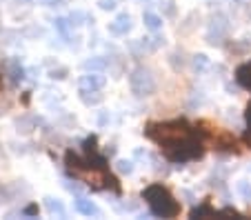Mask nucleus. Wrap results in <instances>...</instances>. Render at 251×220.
Instances as JSON below:
<instances>
[{"instance_id": "16", "label": "nucleus", "mask_w": 251, "mask_h": 220, "mask_svg": "<svg viewBox=\"0 0 251 220\" xmlns=\"http://www.w3.org/2000/svg\"><path fill=\"white\" fill-rule=\"evenodd\" d=\"M207 65H209V60H207V56H202V53H198V56L194 58V67L198 69V72L207 69Z\"/></svg>"}, {"instance_id": "4", "label": "nucleus", "mask_w": 251, "mask_h": 220, "mask_svg": "<svg viewBox=\"0 0 251 220\" xmlns=\"http://www.w3.org/2000/svg\"><path fill=\"white\" fill-rule=\"evenodd\" d=\"M129 87L136 96H151L156 91V80H153V73L145 67H136L129 76Z\"/></svg>"}, {"instance_id": "21", "label": "nucleus", "mask_w": 251, "mask_h": 220, "mask_svg": "<svg viewBox=\"0 0 251 220\" xmlns=\"http://www.w3.org/2000/svg\"><path fill=\"white\" fill-rule=\"evenodd\" d=\"M33 214H38V207H36V205H29L27 209H25V216H33Z\"/></svg>"}, {"instance_id": "5", "label": "nucleus", "mask_w": 251, "mask_h": 220, "mask_svg": "<svg viewBox=\"0 0 251 220\" xmlns=\"http://www.w3.org/2000/svg\"><path fill=\"white\" fill-rule=\"evenodd\" d=\"M225 31H227V18H225V16H213L211 24H209V34H207L209 43L218 45L220 40H223Z\"/></svg>"}, {"instance_id": "12", "label": "nucleus", "mask_w": 251, "mask_h": 220, "mask_svg": "<svg viewBox=\"0 0 251 220\" xmlns=\"http://www.w3.org/2000/svg\"><path fill=\"white\" fill-rule=\"evenodd\" d=\"M142 20H145V27L147 29H151V31H158V29H162V18L160 16H156V14H145L142 16Z\"/></svg>"}, {"instance_id": "19", "label": "nucleus", "mask_w": 251, "mask_h": 220, "mask_svg": "<svg viewBox=\"0 0 251 220\" xmlns=\"http://www.w3.org/2000/svg\"><path fill=\"white\" fill-rule=\"evenodd\" d=\"M98 5H100V9H114V7H116V0H100Z\"/></svg>"}, {"instance_id": "18", "label": "nucleus", "mask_w": 251, "mask_h": 220, "mask_svg": "<svg viewBox=\"0 0 251 220\" xmlns=\"http://www.w3.org/2000/svg\"><path fill=\"white\" fill-rule=\"evenodd\" d=\"M118 169H120L123 173H131V171H133V163H131V160H120V163H118Z\"/></svg>"}, {"instance_id": "7", "label": "nucleus", "mask_w": 251, "mask_h": 220, "mask_svg": "<svg viewBox=\"0 0 251 220\" xmlns=\"http://www.w3.org/2000/svg\"><path fill=\"white\" fill-rule=\"evenodd\" d=\"M129 29H131V18H129V14H120L114 23H109V31L114 36H127Z\"/></svg>"}, {"instance_id": "6", "label": "nucleus", "mask_w": 251, "mask_h": 220, "mask_svg": "<svg viewBox=\"0 0 251 220\" xmlns=\"http://www.w3.org/2000/svg\"><path fill=\"white\" fill-rule=\"evenodd\" d=\"M104 87V76L100 72H91L80 78V91H100Z\"/></svg>"}, {"instance_id": "14", "label": "nucleus", "mask_w": 251, "mask_h": 220, "mask_svg": "<svg viewBox=\"0 0 251 220\" xmlns=\"http://www.w3.org/2000/svg\"><path fill=\"white\" fill-rule=\"evenodd\" d=\"M80 96L87 105H98V102H102V96H100L98 91H94V96H89V91H80Z\"/></svg>"}, {"instance_id": "9", "label": "nucleus", "mask_w": 251, "mask_h": 220, "mask_svg": "<svg viewBox=\"0 0 251 220\" xmlns=\"http://www.w3.org/2000/svg\"><path fill=\"white\" fill-rule=\"evenodd\" d=\"M236 78H238V82H240L242 87L251 89V62H247V65H240V67H238Z\"/></svg>"}, {"instance_id": "8", "label": "nucleus", "mask_w": 251, "mask_h": 220, "mask_svg": "<svg viewBox=\"0 0 251 220\" xmlns=\"http://www.w3.org/2000/svg\"><path fill=\"white\" fill-rule=\"evenodd\" d=\"M76 209L80 211V214H85V216H98L100 214V209L94 205L91 200H87V198H76Z\"/></svg>"}, {"instance_id": "2", "label": "nucleus", "mask_w": 251, "mask_h": 220, "mask_svg": "<svg viewBox=\"0 0 251 220\" xmlns=\"http://www.w3.org/2000/svg\"><path fill=\"white\" fill-rule=\"evenodd\" d=\"M85 151H87V158H80V156H76L74 151L67 153V158H65L67 169H69L76 178H80L82 182H87L89 187H94V189H109L111 187V189L118 192L120 189L118 180L107 171V160L96 151V138L87 140Z\"/></svg>"}, {"instance_id": "15", "label": "nucleus", "mask_w": 251, "mask_h": 220, "mask_svg": "<svg viewBox=\"0 0 251 220\" xmlns=\"http://www.w3.org/2000/svg\"><path fill=\"white\" fill-rule=\"evenodd\" d=\"M104 67H107V62L100 60V58H91V60L85 62V69H98L100 72V69H104Z\"/></svg>"}, {"instance_id": "3", "label": "nucleus", "mask_w": 251, "mask_h": 220, "mask_svg": "<svg viewBox=\"0 0 251 220\" xmlns=\"http://www.w3.org/2000/svg\"><path fill=\"white\" fill-rule=\"evenodd\" d=\"M142 198L147 200V205L151 207V211L160 218H176L180 214V202L171 196V192L160 182H153L149 185L145 192H142Z\"/></svg>"}, {"instance_id": "13", "label": "nucleus", "mask_w": 251, "mask_h": 220, "mask_svg": "<svg viewBox=\"0 0 251 220\" xmlns=\"http://www.w3.org/2000/svg\"><path fill=\"white\" fill-rule=\"evenodd\" d=\"M202 216H211V218H216V209H211L209 205H202V207H198V209L191 211V218H202Z\"/></svg>"}, {"instance_id": "17", "label": "nucleus", "mask_w": 251, "mask_h": 220, "mask_svg": "<svg viewBox=\"0 0 251 220\" xmlns=\"http://www.w3.org/2000/svg\"><path fill=\"white\" fill-rule=\"evenodd\" d=\"M238 192H240L242 196L247 198V200H251V185H249L247 180H240V182H238Z\"/></svg>"}, {"instance_id": "1", "label": "nucleus", "mask_w": 251, "mask_h": 220, "mask_svg": "<svg viewBox=\"0 0 251 220\" xmlns=\"http://www.w3.org/2000/svg\"><path fill=\"white\" fill-rule=\"evenodd\" d=\"M145 134L162 149L171 163H187L196 160L204 153V145L187 120H171V122H151Z\"/></svg>"}, {"instance_id": "22", "label": "nucleus", "mask_w": 251, "mask_h": 220, "mask_svg": "<svg viewBox=\"0 0 251 220\" xmlns=\"http://www.w3.org/2000/svg\"><path fill=\"white\" fill-rule=\"evenodd\" d=\"M49 7H62V2H67V0H47Z\"/></svg>"}, {"instance_id": "10", "label": "nucleus", "mask_w": 251, "mask_h": 220, "mask_svg": "<svg viewBox=\"0 0 251 220\" xmlns=\"http://www.w3.org/2000/svg\"><path fill=\"white\" fill-rule=\"evenodd\" d=\"M7 73H9V78L14 82H20L25 78V69L20 67L18 60H9V62H7Z\"/></svg>"}, {"instance_id": "11", "label": "nucleus", "mask_w": 251, "mask_h": 220, "mask_svg": "<svg viewBox=\"0 0 251 220\" xmlns=\"http://www.w3.org/2000/svg\"><path fill=\"white\" fill-rule=\"evenodd\" d=\"M45 205H47V211L51 216H65V205L58 198H45Z\"/></svg>"}, {"instance_id": "20", "label": "nucleus", "mask_w": 251, "mask_h": 220, "mask_svg": "<svg viewBox=\"0 0 251 220\" xmlns=\"http://www.w3.org/2000/svg\"><path fill=\"white\" fill-rule=\"evenodd\" d=\"M247 122H249V134H247V143L251 145V102H249V107H247Z\"/></svg>"}]
</instances>
